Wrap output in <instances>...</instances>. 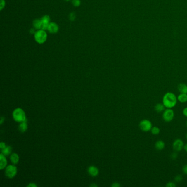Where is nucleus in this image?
Wrapping results in <instances>:
<instances>
[{
    "label": "nucleus",
    "instance_id": "1",
    "mask_svg": "<svg viewBox=\"0 0 187 187\" xmlns=\"http://www.w3.org/2000/svg\"><path fill=\"white\" fill-rule=\"evenodd\" d=\"M177 98L173 93L168 92L165 94L162 98V103L167 108H172L175 107L177 102Z\"/></svg>",
    "mask_w": 187,
    "mask_h": 187
},
{
    "label": "nucleus",
    "instance_id": "2",
    "mask_svg": "<svg viewBox=\"0 0 187 187\" xmlns=\"http://www.w3.org/2000/svg\"><path fill=\"white\" fill-rule=\"evenodd\" d=\"M47 33L46 30L40 29L37 30L34 34V39L39 44H43L47 40Z\"/></svg>",
    "mask_w": 187,
    "mask_h": 187
},
{
    "label": "nucleus",
    "instance_id": "3",
    "mask_svg": "<svg viewBox=\"0 0 187 187\" xmlns=\"http://www.w3.org/2000/svg\"><path fill=\"white\" fill-rule=\"evenodd\" d=\"M13 117L14 119L17 122H22L27 120L25 114L20 108H17L14 110L13 112Z\"/></svg>",
    "mask_w": 187,
    "mask_h": 187
},
{
    "label": "nucleus",
    "instance_id": "4",
    "mask_svg": "<svg viewBox=\"0 0 187 187\" xmlns=\"http://www.w3.org/2000/svg\"><path fill=\"white\" fill-rule=\"evenodd\" d=\"M139 127L142 131L146 132L150 131L153 127L151 121L147 119L141 121L139 124Z\"/></svg>",
    "mask_w": 187,
    "mask_h": 187
},
{
    "label": "nucleus",
    "instance_id": "5",
    "mask_svg": "<svg viewBox=\"0 0 187 187\" xmlns=\"http://www.w3.org/2000/svg\"><path fill=\"white\" fill-rule=\"evenodd\" d=\"M174 111L171 108H167V109L165 110L162 114V118L163 120L166 122H169L174 119Z\"/></svg>",
    "mask_w": 187,
    "mask_h": 187
},
{
    "label": "nucleus",
    "instance_id": "6",
    "mask_svg": "<svg viewBox=\"0 0 187 187\" xmlns=\"http://www.w3.org/2000/svg\"><path fill=\"white\" fill-rule=\"evenodd\" d=\"M17 173V167L14 165H9L7 167L5 174L7 177L9 178H13L16 175Z\"/></svg>",
    "mask_w": 187,
    "mask_h": 187
},
{
    "label": "nucleus",
    "instance_id": "7",
    "mask_svg": "<svg viewBox=\"0 0 187 187\" xmlns=\"http://www.w3.org/2000/svg\"><path fill=\"white\" fill-rule=\"evenodd\" d=\"M184 143L181 139H176L172 144L173 149L176 152H180L184 148Z\"/></svg>",
    "mask_w": 187,
    "mask_h": 187
},
{
    "label": "nucleus",
    "instance_id": "8",
    "mask_svg": "<svg viewBox=\"0 0 187 187\" xmlns=\"http://www.w3.org/2000/svg\"><path fill=\"white\" fill-rule=\"evenodd\" d=\"M59 29V26L57 23L55 22H51L49 25L47 31H49L50 34H54L58 32Z\"/></svg>",
    "mask_w": 187,
    "mask_h": 187
},
{
    "label": "nucleus",
    "instance_id": "9",
    "mask_svg": "<svg viewBox=\"0 0 187 187\" xmlns=\"http://www.w3.org/2000/svg\"><path fill=\"white\" fill-rule=\"evenodd\" d=\"M41 20L42 22V29L44 30H47V28L49 27L50 22V17L48 15H45L41 18Z\"/></svg>",
    "mask_w": 187,
    "mask_h": 187
},
{
    "label": "nucleus",
    "instance_id": "10",
    "mask_svg": "<svg viewBox=\"0 0 187 187\" xmlns=\"http://www.w3.org/2000/svg\"><path fill=\"white\" fill-rule=\"evenodd\" d=\"M32 25L36 30H40L42 29V22L41 20V19H36L34 20L32 22Z\"/></svg>",
    "mask_w": 187,
    "mask_h": 187
},
{
    "label": "nucleus",
    "instance_id": "11",
    "mask_svg": "<svg viewBox=\"0 0 187 187\" xmlns=\"http://www.w3.org/2000/svg\"><path fill=\"white\" fill-rule=\"evenodd\" d=\"M88 172L91 176L95 177L98 175L99 170L96 167L94 166H91L88 169Z\"/></svg>",
    "mask_w": 187,
    "mask_h": 187
},
{
    "label": "nucleus",
    "instance_id": "12",
    "mask_svg": "<svg viewBox=\"0 0 187 187\" xmlns=\"http://www.w3.org/2000/svg\"><path fill=\"white\" fill-rule=\"evenodd\" d=\"M165 144L164 141L161 140L157 141L155 144V147L158 150H162L165 148Z\"/></svg>",
    "mask_w": 187,
    "mask_h": 187
},
{
    "label": "nucleus",
    "instance_id": "13",
    "mask_svg": "<svg viewBox=\"0 0 187 187\" xmlns=\"http://www.w3.org/2000/svg\"><path fill=\"white\" fill-rule=\"evenodd\" d=\"M0 161H1V169H3L6 166L7 161L6 160V158L5 157V155L2 153L0 155Z\"/></svg>",
    "mask_w": 187,
    "mask_h": 187
},
{
    "label": "nucleus",
    "instance_id": "14",
    "mask_svg": "<svg viewBox=\"0 0 187 187\" xmlns=\"http://www.w3.org/2000/svg\"><path fill=\"white\" fill-rule=\"evenodd\" d=\"M165 108H166V107H165V105L163 104V103H162V104H161V103H157L156 105L155 106V107H154V109H155V110L157 112L160 113V112H162V111L165 110Z\"/></svg>",
    "mask_w": 187,
    "mask_h": 187
},
{
    "label": "nucleus",
    "instance_id": "15",
    "mask_svg": "<svg viewBox=\"0 0 187 187\" xmlns=\"http://www.w3.org/2000/svg\"><path fill=\"white\" fill-rule=\"evenodd\" d=\"M178 89L181 94H187V85L184 84H180L178 85Z\"/></svg>",
    "mask_w": 187,
    "mask_h": 187
},
{
    "label": "nucleus",
    "instance_id": "16",
    "mask_svg": "<svg viewBox=\"0 0 187 187\" xmlns=\"http://www.w3.org/2000/svg\"><path fill=\"white\" fill-rule=\"evenodd\" d=\"M27 120L24 121L22 122V123L20 124L19 126V130L21 132H24L27 131Z\"/></svg>",
    "mask_w": 187,
    "mask_h": 187
},
{
    "label": "nucleus",
    "instance_id": "17",
    "mask_svg": "<svg viewBox=\"0 0 187 187\" xmlns=\"http://www.w3.org/2000/svg\"><path fill=\"white\" fill-rule=\"evenodd\" d=\"M178 101L181 103H186L187 102V94H181L177 98Z\"/></svg>",
    "mask_w": 187,
    "mask_h": 187
},
{
    "label": "nucleus",
    "instance_id": "18",
    "mask_svg": "<svg viewBox=\"0 0 187 187\" xmlns=\"http://www.w3.org/2000/svg\"><path fill=\"white\" fill-rule=\"evenodd\" d=\"M10 159H11V162H12L13 164H17L18 162H19V156H18V154H15V153L12 154L11 155Z\"/></svg>",
    "mask_w": 187,
    "mask_h": 187
},
{
    "label": "nucleus",
    "instance_id": "19",
    "mask_svg": "<svg viewBox=\"0 0 187 187\" xmlns=\"http://www.w3.org/2000/svg\"><path fill=\"white\" fill-rule=\"evenodd\" d=\"M12 150V147H10V146L6 147L5 148L2 149V153L4 155H9L11 153Z\"/></svg>",
    "mask_w": 187,
    "mask_h": 187
},
{
    "label": "nucleus",
    "instance_id": "20",
    "mask_svg": "<svg viewBox=\"0 0 187 187\" xmlns=\"http://www.w3.org/2000/svg\"><path fill=\"white\" fill-rule=\"evenodd\" d=\"M150 131H151L152 134H154V135H157V134H160V129L159 127H156V126L153 127Z\"/></svg>",
    "mask_w": 187,
    "mask_h": 187
},
{
    "label": "nucleus",
    "instance_id": "21",
    "mask_svg": "<svg viewBox=\"0 0 187 187\" xmlns=\"http://www.w3.org/2000/svg\"><path fill=\"white\" fill-rule=\"evenodd\" d=\"M80 0H72V4L74 6V7H79L81 5Z\"/></svg>",
    "mask_w": 187,
    "mask_h": 187
},
{
    "label": "nucleus",
    "instance_id": "22",
    "mask_svg": "<svg viewBox=\"0 0 187 187\" xmlns=\"http://www.w3.org/2000/svg\"><path fill=\"white\" fill-rule=\"evenodd\" d=\"M6 6L5 0H0V10L2 11Z\"/></svg>",
    "mask_w": 187,
    "mask_h": 187
},
{
    "label": "nucleus",
    "instance_id": "23",
    "mask_svg": "<svg viewBox=\"0 0 187 187\" xmlns=\"http://www.w3.org/2000/svg\"><path fill=\"white\" fill-rule=\"evenodd\" d=\"M182 177L181 175H177L174 178V180L176 182L179 183L182 181Z\"/></svg>",
    "mask_w": 187,
    "mask_h": 187
},
{
    "label": "nucleus",
    "instance_id": "24",
    "mask_svg": "<svg viewBox=\"0 0 187 187\" xmlns=\"http://www.w3.org/2000/svg\"><path fill=\"white\" fill-rule=\"evenodd\" d=\"M166 187H176V185L175 184V183L172 182H169L167 183V184L166 185Z\"/></svg>",
    "mask_w": 187,
    "mask_h": 187
},
{
    "label": "nucleus",
    "instance_id": "25",
    "mask_svg": "<svg viewBox=\"0 0 187 187\" xmlns=\"http://www.w3.org/2000/svg\"><path fill=\"white\" fill-rule=\"evenodd\" d=\"M177 157H178V155H177V154L176 153H172V154L171 155V159H172V160H176L177 158Z\"/></svg>",
    "mask_w": 187,
    "mask_h": 187
},
{
    "label": "nucleus",
    "instance_id": "26",
    "mask_svg": "<svg viewBox=\"0 0 187 187\" xmlns=\"http://www.w3.org/2000/svg\"><path fill=\"white\" fill-rule=\"evenodd\" d=\"M182 170L184 174H187V164L184 165V166H183Z\"/></svg>",
    "mask_w": 187,
    "mask_h": 187
},
{
    "label": "nucleus",
    "instance_id": "27",
    "mask_svg": "<svg viewBox=\"0 0 187 187\" xmlns=\"http://www.w3.org/2000/svg\"><path fill=\"white\" fill-rule=\"evenodd\" d=\"M75 14L74 13H72L70 14V20H75Z\"/></svg>",
    "mask_w": 187,
    "mask_h": 187
},
{
    "label": "nucleus",
    "instance_id": "28",
    "mask_svg": "<svg viewBox=\"0 0 187 187\" xmlns=\"http://www.w3.org/2000/svg\"><path fill=\"white\" fill-rule=\"evenodd\" d=\"M183 114L184 116L187 117V107L185 108L183 110Z\"/></svg>",
    "mask_w": 187,
    "mask_h": 187
},
{
    "label": "nucleus",
    "instance_id": "29",
    "mask_svg": "<svg viewBox=\"0 0 187 187\" xmlns=\"http://www.w3.org/2000/svg\"><path fill=\"white\" fill-rule=\"evenodd\" d=\"M6 147V146L5 143H1V144H0V147H1V149H3L5 148Z\"/></svg>",
    "mask_w": 187,
    "mask_h": 187
},
{
    "label": "nucleus",
    "instance_id": "30",
    "mask_svg": "<svg viewBox=\"0 0 187 187\" xmlns=\"http://www.w3.org/2000/svg\"><path fill=\"white\" fill-rule=\"evenodd\" d=\"M112 187H120V184L118 183H114L113 184H112Z\"/></svg>",
    "mask_w": 187,
    "mask_h": 187
},
{
    "label": "nucleus",
    "instance_id": "31",
    "mask_svg": "<svg viewBox=\"0 0 187 187\" xmlns=\"http://www.w3.org/2000/svg\"><path fill=\"white\" fill-rule=\"evenodd\" d=\"M27 187H37V186L35 184H34V183H30V184H29L28 186H27Z\"/></svg>",
    "mask_w": 187,
    "mask_h": 187
},
{
    "label": "nucleus",
    "instance_id": "32",
    "mask_svg": "<svg viewBox=\"0 0 187 187\" xmlns=\"http://www.w3.org/2000/svg\"><path fill=\"white\" fill-rule=\"evenodd\" d=\"M5 121V118L4 117H1V122H0V124H2L3 122Z\"/></svg>",
    "mask_w": 187,
    "mask_h": 187
},
{
    "label": "nucleus",
    "instance_id": "33",
    "mask_svg": "<svg viewBox=\"0 0 187 187\" xmlns=\"http://www.w3.org/2000/svg\"><path fill=\"white\" fill-rule=\"evenodd\" d=\"M183 149H184V150H185L186 152H187V143L186 144H185V145L184 146Z\"/></svg>",
    "mask_w": 187,
    "mask_h": 187
},
{
    "label": "nucleus",
    "instance_id": "34",
    "mask_svg": "<svg viewBox=\"0 0 187 187\" xmlns=\"http://www.w3.org/2000/svg\"><path fill=\"white\" fill-rule=\"evenodd\" d=\"M90 187H97V185H96V184H91V186H90Z\"/></svg>",
    "mask_w": 187,
    "mask_h": 187
},
{
    "label": "nucleus",
    "instance_id": "35",
    "mask_svg": "<svg viewBox=\"0 0 187 187\" xmlns=\"http://www.w3.org/2000/svg\"><path fill=\"white\" fill-rule=\"evenodd\" d=\"M65 1H67V2H68V1H70V0H65Z\"/></svg>",
    "mask_w": 187,
    "mask_h": 187
},
{
    "label": "nucleus",
    "instance_id": "36",
    "mask_svg": "<svg viewBox=\"0 0 187 187\" xmlns=\"http://www.w3.org/2000/svg\"><path fill=\"white\" fill-rule=\"evenodd\" d=\"M186 138H187V134H186Z\"/></svg>",
    "mask_w": 187,
    "mask_h": 187
},
{
    "label": "nucleus",
    "instance_id": "37",
    "mask_svg": "<svg viewBox=\"0 0 187 187\" xmlns=\"http://www.w3.org/2000/svg\"></svg>",
    "mask_w": 187,
    "mask_h": 187
}]
</instances>
